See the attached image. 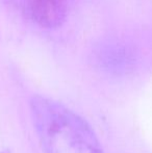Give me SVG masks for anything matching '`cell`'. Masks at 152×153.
Segmentation results:
<instances>
[{"instance_id":"cell-1","label":"cell","mask_w":152,"mask_h":153,"mask_svg":"<svg viewBox=\"0 0 152 153\" xmlns=\"http://www.w3.org/2000/svg\"><path fill=\"white\" fill-rule=\"evenodd\" d=\"M30 114L44 153H103L89 123L62 103L35 96Z\"/></svg>"},{"instance_id":"cell-2","label":"cell","mask_w":152,"mask_h":153,"mask_svg":"<svg viewBox=\"0 0 152 153\" xmlns=\"http://www.w3.org/2000/svg\"><path fill=\"white\" fill-rule=\"evenodd\" d=\"M95 59L102 69L114 73H123L130 70L136 62L132 49L116 41L100 43L95 49Z\"/></svg>"},{"instance_id":"cell-3","label":"cell","mask_w":152,"mask_h":153,"mask_svg":"<svg viewBox=\"0 0 152 153\" xmlns=\"http://www.w3.org/2000/svg\"><path fill=\"white\" fill-rule=\"evenodd\" d=\"M69 0H25L30 18L44 28L61 26L68 13Z\"/></svg>"}]
</instances>
